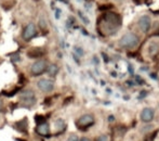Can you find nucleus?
Masks as SVG:
<instances>
[{"mask_svg": "<svg viewBox=\"0 0 159 141\" xmlns=\"http://www.w3.org/2000/svg\"><path fill=\"white\" fill-rule=\"evenodd\" d=\"M119 45L122 48H135L139 45V37L133 33H127L120 38Z\"/></svg>", "mask_w": 159, "mask_h": 141, "instance_id": "obj_1", "label": "nucleus"}, {"mask_svg": "<svg viewBox=\"0 0 159 141\" xmlns=\"http://www.w3.org/2000/svg\"><path fill=\"white\" fill-rule=\"evenodd\" d=\"M20 99H21V101L27 106H32L36 103L35 93H34L33 90L22 91L21 95H20Z\"/></svg>", "mask_w": 159, "mask_h": 141, "instance_id": "obj_2", "label": "nucleus"}, {"mask_svg": "<svg viewBox=\"0 0 159 141\" xmlns=\"http://www.w3.org/2000/svg\"><path fill=\"white\" fill-rule=\"evenodd\" d=\"M94 124V117L91 114H84L81 117H79V120H77V126L80 129H86L89 128L90 126Z\"/></svg>", "mask_w": 159, "mask_h": 141, "instance_id": "obj_3", "label": "nucleus"}, {"mask_svg": "<svg viewBox=\"0 0 159 141\" xmlns=\"http://www.w3.org/2000/svg\"><path fill=\"white\" fill-rule=\"evenodd\" d=\"M47 62L44 60H39V61H36L35 63L30 68V72L34 76H39L43 73L44 71H47Z\"/></svg>", "mask_w": 159, "mask_h": 141, "instance_id": "obj_4", "label": "nucleus"}, {"mask_svg": "<svg viewBox=\"0 0 159 141\" xmlns=\"http://www.w3.org/2000/svg\"><path fill=\"white\" fill-rule=\"evenodd\" d=\"M139 27H140L141 32L143 33H148L149 30H151V26H152V19L148 16V15L144 14L139 19Z\"/></svg>", "mask_w": 159, "mask_h": 141, "instance_id": "obj_5", "label": "nucleus"}, {"mask_svg": "<svg viewBox=\"0 0 159 141\" xmlns=\"http://www.w3.org/2000/svg\"><path fill=\"white\" fill-rule=\"evenodd\" d=\"M37 86L43 92H50L54 89V82L50 79H47V78H42L37 82Z\"/></svg>", "mask_w": 159, "mask_h": 141, "instance_id": "obj_6", "label": "nucleus"}, {"mask_svg": "<svg viewBox=\"0 0 159 141\" xmlns=\"http://www.w3.org/2000/svg\"><path fill=\"white\" fill-rule=\"evenodd\" d=\"M154 117H155V112L151 107H145L141 112V120H142V122L149 123L154 120Z\"/></svg>", "mask_w": 159, "mask_h": 141, "instance_id": "obj_7", "label": "nucleus"}, {"mask_svg": "<svg viewBox=\"0 0 159 141\" xmlns=\"http://www.w3.org/2000/svg\"><path fill=\"white\" fill-rule=\"evenodd\" d=\"M36 33H37V31H36V26L34 25L33 23H30L25 28H24V31H23V38L26 40V41H28V40H30L32 38L35 37Z\"/></svg>", "mask_w": 159, "mask_h": 141, "instance_id": "obj_8", "label": "nucleus"}, {"mask_svg": "<svg viewBox=\"0 0 159 141\" xmlns=\"http://www.w3.org/2000/svg\"><path fill=\"white\" fill-rule=\"evenodd\" d=\"M15 128H16V130L19 131V133L25 134L28 129V120L27 118H23V120L16 122V124H15Z\"/></svg>", "mask_w": 159, "mask_h": 141, "instance_id": "obj_9", "label": "nucleus"}, {"mask_svg": "<svg viewBox=\"0 0 159 141\" xmlns=\"http://www.w3.org/2000/svg\"><path fill=\"white\" fill-rule=\"evenodd\" d=\"M36 133L40 136H47L50 133V127H49L48 123H43V124L37 125L36 127Z\"/></svg>", "mask_w": 159, "mask_h": 141, "instance_id": "obj_10", "label": "nucleus"}, {"mask_svg": "<svg viewBox=\"0 0 159 141\" xmlns=\"http://www.w3.org/2000/svg\"><path fill=\"white\" fill-rule=\"evenodd\" d=\"M47 73H48L49 76L51 77H54L57 76V74L59 73V66L57 64H50V65L47 68Z\"/></svg>", "mask_w": 159, "mask_h": 141, "instance_id": "obj_11", "label": "nucleus"}, {"mask_svg": "<svg viewBox=\"0 0 159 141\" xmlns=\"http://www.w3.org/2000/svg\"><path fill=\"white\" fill-rule=\"evenodd\" d=\"M43 54V50H41V49H38V48H34L32 49L30 51H28L27 52V55L30 58H39L41 57V55Z\"/></svg>", "mask_w": 159, "mask_h": 141, "instance_id": "obj_12", "label": "nucleus"}, {"mask_svg": "<svg viewBox=\"0 0 159 141\" xmlns=\"http://www.w3.org/2000/svg\"><path fill=\"white\" fill-rule=\"evenodd\" d=\"M66 127V124H65V120H62V118H59V120H57V122H55V128L57 129V130H63V129Z\"/></svg>", "mask_w": 159, "mask_h": 141, "instance_id": "obj_13", "label": "nucleus"}, {"mask_svg": "<svg viewBox=\"0 0 159 141\" xmlns=\"http://www.w3.org/2000/svg\"><path fill=\"white\" fill-rule=\"evenodd\" d=\"M159 50V47L157 44H155V42H153V44L149 46V53H151L152 55H155L156 53L158 52Z\"/></svg>", "mask_w": 159, "mask_h": 141, "instance_id": "obj_14", "label": "nucleus"}, {"mask_svg": "<svg viewBox=\"0 0 159 141\" xmlns=\"http://www.w3.org/2000/svg\"><path fill=\"white\" fill-rule=\"evenodd\" d=\"M35 122L37 125L43 124V123H46V117L42 116V115H36L35 116Z\"/></svg>", "mask_w": 159, "mask_h": 141, "instance_id": "obj_15", "label": "nucleus"}, {"mask_svg": "<svg viewBox=\"0 0 159 141\" xmlns=\"http://www.w3.org/2000/svg\"><path fill=\"white\" fill-rule=\"evenodd\" d=\"M10 58H11V61L12 62H19L20 60H21L19 53H13V54H11Z\"/></svg>", "mask_w": 159, "mask_h": 141, "instance_id": "obj_16", "label": "nucleus"}, {"mask_svg": "<svg viewBox=\"0 0 159 141\" xmlns=\"http://www.w3.org/2000/svg\"><path fill=\"white\" fill-rule=\"evenodd\" d=\"M39 25H40V27H41L42 30L47 27V21H46V19H44L43 16L40 17V20H39Z\"/></svg>", "mask_w": 159, "mask_h": 141, "instance_id": "obj_17", "label": "nucleus"}, {"mask_svg": "<svg viewBox=\"0 0 159 141\" xmlns=\"http://www.w3.org/2000/svg\"><path fill=\"white\" fill-rule=\"evenodd\" d=\"M67 141H79V138H78V136L75 135V134H71V135L68 136Z\"/></svg>", "mask_w": 159, "mask_h": 141, "instance_id": "obj_18", "label": "nucleus"}, {"mask_svg": "<svg viewBox=\"0 0 159 141\" xmlns=\"http://www.w3.org/2000/svg\"><path fill=\"white\" fill-rule=\"evenodd\" d=\"M95 141H108V137L106 135H101L96 138Z\"/></svg>", "mask_w": 159, "mask_h": 141, "instance_id": "obj_19", "label": "nucleus"}, {"mask_svg": "<svg viewBox=\"0 0 159 141\" xmlns=\"http://www.w3.org/2000/svg\"><path fill=\"white\" fill-rule=\"evenodd\" d=\"M78 13H79V16L81 17V20L84 22V24H89V23H90V21H89V19H87V17L84 16V14H82V12H80V11H79V12H78Z\"/></svg>", "mask_w": 159, "mask_h": 141, "instance_id": "obj_20", "label": "nucleus"}, {"mask_svg": "<svg viewBox=\"0 0 159 141\" xmlns=\"http://www.w3.org/2000/svg\"><path fill=\"white\" fill-rule=\"evenodd\" d=\"M74 50H75V52L78 53L79 55H84V50H82L81 48H79V47H75V48H74Z\"/></svg>", "mask_w": 159, "mask_h": 141, "instance_id": "obj_21", "label": "nucleus"}, {"mask_svg": "<svg viewBox=\"0 0 159 141\" xmlns=\"http://www.w3.org/2000/svg\"><path fill=\"white\" fill-rule=\"evenodd\" d=\"M79 141H91L89 138H87V137H82V138H80Z\"/></svg>", "mask_w": 159, "mask_h": 141, "instance_id": "obj_22", "label": "nucleus"}, {"mask_svg": "<svg viewBox=\"0 0 159 141\" xmlns=\"http://www.w3.org/2000/svg\"><path fill=\"white\" fill-rule=\"evenodd\" d=\"M60 12H61V11H60L59 9H57V14H55V16H57V19H59V17H60Z\"/></svg>", "mask_w": 159, "mask_h": 141, "instance_id": "obj_23", "label": "nucleus"}, {"mask_svg": "<svg viewBox=\"0 0 159 141\" xmlns=\"http://www.w3.org/2000/svg\"><path fill=\"white\" fill-rule=\"evenodd\" d=\"M2 104H3V103H2V101H1V100H0V110L2 109Z\"/></svg>", "mask_w": 159, "mask_h": 141, "instance_id": "obj_24", "label": "nucleus"}]
</instances>
